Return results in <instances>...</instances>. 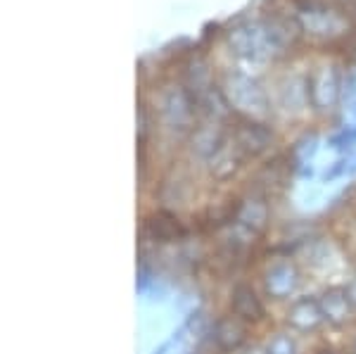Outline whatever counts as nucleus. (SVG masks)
<instances>
[{
	"label": "nucleus",
	"instance_id": "1",
	"mask_svg": "<svg viewBox=\"0 0 356 354\" xmlns=\"http://www.w3.org/2000/svg\"><path fill=\"white\" fill-rule=\"evenodd\" d=\"M268 224H271V209H268L266 198L259 195V193H250V195L240 198L238 216L233 221L238 236L254 243L257 238H264V233L268 231Z\"/></svg>",
	"mask_w": 356,
	"mask_h": 354
},
{
	"label": "nucleus",
	"instance_id": "2",
	"mask_svg": "<svg viewBox=\"0 0 356 354\" xmlns=\"http://www.w3.org/2000/svg\"><path fill=\"white\" fill-rule=\"evenodd\" d=\"M264 290L271 300H290L302 285V271L290 257L275 259L261 273Z\"/></svg>",
	"mask_w": 356,
	"mask_h": 354
},
{
	"label": "nucleus",
	"instance_id": "3",
	"mask_svg": "<svg viewBox=\"0 0 356 354\" xmlns=\"http://www.w3.org/2000/svg\"><path fill=\"white\" fill-rule=\"evenodd\" d=\"M143 233L154 243L171 245L181 243L188 236V226L171 209H154L143 219Z\"/></svg>",
	"mask_w": 356,
	"mask_h": 354
},
{
	"label": "nucleus",
	"instance_id": "4",
	"mask_svg": "<svg viewBox=\"0 0 356 354\" xmlns=\"http://www.w3.org/2000/svg\"><path fill=\"white\" fill-rule=\"evenodd\" d=\"M233 143L238 145V150L245 157H259L271 147L273 143V131L264 122H254V119H243L235 127Z\"/></svg>",
	"mask_w": 356,
	"mask_h": 354
},
{
	"label": "nucleus",
	"instance_id": "5",
	"mask_svg": "<svg viewBox=\"0 0 356 354\" xmlns=\"http://www.w3.org/2000/svg\"><path fill=\"white\" fill-rule=\"evenodd\" d=\"M285 323L297 330V333H314L325 323L323 309H321L318 298L304 295V298H295L290 302L288 314H285Z\"/></svg>",
	"mask_w": 356,
	"mask_h": 354
},
{
	"label": "nucleus",
	"instance_id": "6",
	"mask_svg": "<svg viewBox=\"0 0 356 354\" xmlns=\"http://www.w3.org/2000/svg\"><path fill=\"white\" fill-rule=\"evenodd\" d=\"M231 314L247 326H257L266 319V305L250 283H238L231 293Z\"/></svg>",
	"mask_w": 356,
	"mask_h": 354
},
{
	"label": "nucleus",
	"instance_id": "7",
	"mask_svg": "<svg viewBox=\"0 0 356 354\" xmlns=\"http://www.w3.org/2000/svg\"><path fill=\"white\" fill-rule=\"evenodd\" d=\"M250 338V326L240 321L235 314H226V316L216 319L214 328H211V340H214L216 350L233 354L245 345Z\"/></svg>",
	"mask_w": 356,
	"mask_h": 354
},
{
	"label": "nucleus",
	"instance_id": "8",
	"mask_svg": "<svg viewBox=\"0 0 356 354\" xmlns=\"http://www.w3.org/2000/svg\"><path fill=\"white\" fill-rule=\"evenodd\" d=\"M318 302H321V309H323L325 323H330V326H344V323L352 321V314L356 312L354 302L349 300L344 285L323 290Z\"/></svg>",
	"mask_w": 356,
	"mask_h": 354
},
{
	"label": "nucleus",
	"instance_id": "9",
	"mask_svg": "<svg viewBox=\"0 0 356 354\" xmlns=\"http://www.w3.org/2000/svg\"><path fill=\"white\" fill-rule=\"evenodd\" d=\"M243 159H245V155L238 150V145H235V143H226V140H223V145L214 152V155L209 157L211 174H214L219 181L231 179L235 171L240 169Z\"/></svg>",
	"mask_w": 356,
	"mask_h": 354
},
{
	"label": "nucleus",
	"instance_id": "10",
	"mask_svg": "<svg viewBox=\"0 0 356 354\" xmlns=\"http://www.w3.org/2000/svg\"><path fill=\"white\" fill-rule=\"evenodd\" d=\"M264 354H297V342L290 333H275L264 347Z\"/></svg>",
	"mask_w": 356,
	"mask_h": 354
},
{
	"label": "nucleus",
	"instance_id": "11",
	"mask_svg": "<svg viewBox=\"0 0 356 354\" xmlns=\"http://www.w3.org/2000/svg\"><path fill=\"white\" fill-rule=\"evenodd\" d=\"M344 288H347V295H349V300L354 302V307H356V273L352 276V281H349L347 285H344Z\"/></svg>",
	"mask_w": 356,
	"mask_h": 354
},
{
	"label": "nucleus",
	"instance_id": "12",
	"mask_svg": "<svg viewBox=\"0 0 356 354\" xmlns=\"http://www.w3.org/2000/svg\"><path fill=\"white\" fill-rule=\"evenodd\" d=\"M318 354H340V352H335V350H323V352H318Z\"/></svg>",
	"mask_w": 356,
	"mask_h": 354
},
{
	"label": "nucleus",
	"instance_id": "13",
	"mask_svg": "<svg viewBox=\"0 0 356 354\" xmlns=\"http://www.w3.org/2000/svg\"><path fill=\"white\" fill-rule=\"evenodd\" d=\"M352 354H356V338H354V342H352Z\"/></svg>",
	"mask_w": 356,
	"mask_h": 354
}]
</instances>
